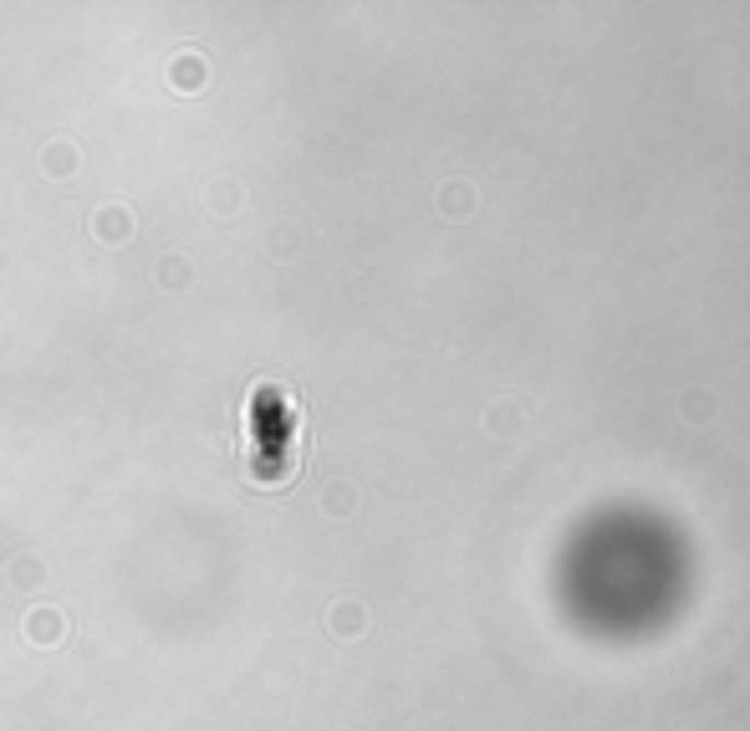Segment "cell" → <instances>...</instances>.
Instances as JSON below:
<instances>
[{
  "instance_id": "cell-2",
  "label": "cell",
  "mask_w": 750,
  "mask_h": 731,
  "mask_svg": "<svg viewBox=\"0 0 750 731\" xmlns=\"http://www.w3.org/2000/svg\"><path fill=\"white\" fill-rule=\"evenodd\" d=\"M327 629H332V640H342V644L363 640V629H368V609H363L357 598H338V604L327 609Z\"/></svg>"
},
{
  "instance_id": "cell-1",
  "label": "cell",
  "mask_w": 750,
  "mask_h": 731,
  "mask_svg": "<svg viewBox=\"0 0 750 731\" xmlns=\"http://www.w3.org/2000/svg\"><path fill=\"white\" fill-rule=\"evenodd\" d=\"M21 634H26L36 650H57L67 640V614L57 604H31L26 619H21Z\"/></svg>"
},
{
  "instance_id": "cell-9",
  "label": "cell",
  "mask_w": 750,
  "mask_h": 731,
  "mask_svg": "<svg viewBox=\"0 0 750 731\" xmlns=\"http://www.w3.org/2000/svg\"><path fill=\"white\" fill-rule=\"evenodd\" d=\"M159 282H184V261H159Z\"/></svg>"
},
{
  "instance_id": "cell-3",
  "label": "cell",
  "mask_w": 750,
  "mask_h": 731,
  "mask_svg": "<svg viewBox=\"0 0 750 731\" xmlns=\"http://www.w3.org/2000/svg\"><path fill=\"white\" fill-rule=\"evenodd\" d=\"M88 225H92V236L103 240V246H123V240H133V210L128 205H98Z\"/></svg>"
},
{
  "instance_id": "cell-4",
  "label": "cell",
  "mask_w": 750,
  "mask_h": 731,
  "mask_svg": "<svg viewBox=\"0 0 750 731\" xmlns=\"http://www.w3.org/2000/svg\"><path fill=\"white\" fill-rule=\"evenodd\" d=\"M205 77H209V67L200 61V52H179V57H174V72H169V82H174L179 92H194L200 82H205Z\"/></svg>"
},
{
  "instance_id": "cell-5",
  "label": "cell",
  "mask_w": 750,
  "mask_h": 731,
  "mask_svg": "<svg viewBox=\"0 0 750 731\" xmlns=\"http://www.w3.org/2000/svg\"><path fill=\"white\" fill-rule=\"evenodd\" d=\"M486 425H490V435H496V440H511V435L521 430V415H515L511 404H500V409H490V415H486Z\"/></svg>"
},
{
  "instance_id": "cell-7",
  "label": "cell",
  "mask_w": 750,
  "mask_h": 731,
  "mask_svg": "<svg viewBox=\"0 0 750 731\" xmlns=\"http://www.w3.org/2000/svg\"><path fill=\"white\" fill-rule=\"evenodd\" d=\"M440 205H444V215H465V210H475V205H480V200H475V194H470V184H450V190H444V200H440Z\"/></svg>"
},
{
  "instance_id": "cell-6",
  "label": "cell",
  "mask_w": 750,
  "mask_h": 731,
  "mask_svg": "<svg viewBox=\"0 0 750 731\" xmlns=\"http://www.w3.org/2000/svg\"><path fill=\"white\" fill-rule=\"evenodd\" d=\"M42 169H52V175H72V169H77L72 144H52V149L42 154Z\"/></svg>"
},
{
  "instance_id": "cell-8",
  "label": "cell",
  "mask_w": 750,
  "mask_h": 731,
  "mask_svg": "<svg viewBox=\"0 0 750 731\" xmlns=\"http://www.w3.org/2000/svg\"><path fill=\"white\" fill-rule=\"evenodd\" d=\"M684 415H690V419H705V415H709V400H705V389H694L690 400H684Z\"/></svg>"
}]
</instances>
